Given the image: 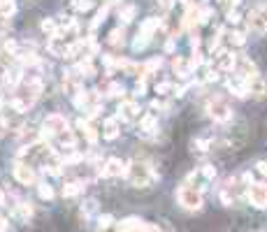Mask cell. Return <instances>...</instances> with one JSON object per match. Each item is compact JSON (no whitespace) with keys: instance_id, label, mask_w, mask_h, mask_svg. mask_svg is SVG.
Returning a JSON list of instances; mask_svg holds the SVG:
<instances>
[{"instance_id":"1","label":"cell","mask_w":267,"mask_h":232,"mask_svg":"<svg viewBox=\"0 0 267 232\" xmlns=\"http://www.w3.org/2000/svg\"><path fill=\"white\" fill-rule=\"evenodd\" d=\"M126 177L130 179V183L132 186H137V188H149L153 181H156V174H153L151 167L144 165V163H137V160L128 165Z\"/></svg>"},{"instance_id":"2","label":"cell","mask_w":267,"mask_h":232,"mask_svg":"<svg viewBox=\"0 0 267 232\" xmlns=\"http://www.w3.org/2000/svg\"><path fill=\"white\" fill-rule=\"evenodd\" d=\"M176 200H179V204H182L184 209H188V212H197V209L202 207L200 188L191 186V183H184V186L176 191Z\"/></svg>"},{"instance_id":"3","label":"cell","mask_w":267,"mask_h":232,"mask_svg":"<svg viewBox=\"0 0 267 232\" xmlns=\"http://www.w3.org/2000/svg\"><path fill=\"white\" fill-rule=\"evenodd\" d=\"M14 179L21 186H35L37 183L35 170H33L28 163H14Z\"/></svg>"},{"instance_id":"4","label":"cell","mask_w":267,"mask_h":232,"mask_svg":"<svg viewBox=\"0 0 267 232\" xmlns=\"http://www.w3.org/2000/svg\"><path fill=\"white\" fill-rule=\"evenodd\" d=\"M44 130L51 132L54 137L63 135V132H68V121H65V116L61 114H49L44 119Z\"/></svg>"},{"instance_id":"5","label":"cell","mask_w":267,"mask_h":232,"mask_svg":"<svg viewBox=\"0 0 267 232\" xmlns=\"http://www.w3.org/2000/svg\"><path fill=\"white\" fill-rule=\"evenodd\" d=\"M249 200L253 207L265 209L267 207V183H251L249 186Z\"/></svg>"},{"instance_id":"6","label":"cell","mask_w":267,"mask_h":232,"mask_svg":"<svg viewBox=\"0 0 267 232\" xmlns=\"http://www.w3.org/2000/svg\"><path fill=\"white\" fill-rule=\"evenodd\" d=\"M209 116H212L214 121H218V123H228L232 119V111H230V107L226 105V102H221V100H214V102H209Z\"/></svg>"},{"instance_id":"7","label":"cell","mask_w":267,"mask_h":232,"mask_svg":"<svg viewBox=\"0 0 267 232\" xmlns=\"http://www.w3.org/2000/svg\"><path fill=\"white\" fill-rule=\"evenodd\" d=\"M214 63H216L218 70L223 72H232L237 67V56L232 51H226V49H218L216 56H214Z\"/></svg>"},{"instance_id":"8","label":"cell","mask_w":267,"mask_h":232,"mask_svg":"<svg viewBox=\"0 0 267 232\" xmlns=\"http://www.w3.org/2000/svg\"><path fill=\"white\" fill-rule=\"evenodd\" d=\"M126 167H123V163L119 160V158H109V160L105 163V165L100 167V174L102 177H121V174H126Z\"/></svg>"},{"instance_id":"9","label":"cell","mask_w":267,"mask_h":232,"mask_svg":"<svg viewBox=\"0 0 267 232\" xmlns=\"http://www.w3.org/2000/svg\"><path fill=\"white\" fill-rule=\"evenodd\" d=\"M247 24H249V28H253L256 33H267V21L262 19L260 7L249 12V14H247Z\"/></svg>"},{"instance_id":"10","label":"cell","mask_w":267,"mask_h":232,"mask_svg":"<svg viewBox=\"0 0 267 232\" xmlns=\"http://www.w3.org/2000/svg\"><path fill=\"white\" fill-rule=\"evenodd\" d=\"M119 114H121L126 121H135V119H140V105H137L135 100H123L121 105H119Z\"/></svg>"},{"instance_id":"11","label":"cell","mask_w":267,"mask_h":232,"mask_svg":"<svg viewBox=\"0 0 267 232\" xmlns=\"http://www.w3.org/2000/svg\"><path fill=\"white\" fill-rule=\"evenodd\" d=\"M142 225H144V221H140L137 216H128V218H123V221L116 225V230H119V232H140Z\"/></svg>"},{"instance_id":"12","label":"cell","mask_w":267,"mask_h":232,"mask_svg":"<svg viewBox=\"0 0 267 232\" xmlns=\"http://www.w3.org/2000/svg\"><path fill=\"white\" fill-rule=\"evenodd\" d=\"M247 86H249V93H251V96H256V98H265L267 86H265V81H262L260 77H256V79H249V81H247Z\"/></svg>"},{"instance_id":"13","label":"cell","mask_w":267,"mask_h":232,"mask_svg":"<svg viewBox=\"0 0 267 232\" xmlns=\"http://www.w3.org/2000/svg\"><path fill=\"white\" fill-rule=\"evenodd\" d=\"M161 28V19H156V16H151V19H146L144 24H142V28H140V35H144V37H151L153 33Z\"/></svg>"},{"instance_id":"14","label":"cell","mask_w":267,"mask_h":232,"mask_svg":"<svg viewBox=\"0 0 267 232\" xmlns=\"http://www.w3.org/2000/svg\"><path fill=\"white\" fill-rule=\"evenodd\" d=\"M156 126H158V119H156V114H151V111L140 119V130H144V132H153Z\"/></svg>"},{"instance_id":"15","label":"cell","mask_w":267,"mask_h":232,"mask_svg":"<svg viewBox=\"0 0 267 232\" xmlns=\"http://www.w3.org/2000/svg\"><path fill=\"white\" fill-rule=\"evenodd\" d=\"M16 216H19L24 223L31 221L33 218V204L31 202H19V204H16Z\"/></svg>"},{"instance_id":"16","label":"cell","mask_w":267,"mask_h":232,"mask_svg":"<svg viewBox=\"0 0 267 232\" xmlns=\"http://www.w3.org/2000/svg\"><path fill=\"white\" fill-rule=\"evenodd\" d=\"M81 191H84V181H68L65 186H63V195L65 197H75V195H79Z\"/></svg>"},{"instance_id":"17","label":"cell","mask_w":267,"mask_h":232,"mask_svg":"<svg viewBox=\"0 0 267 232\" xmlns=\"http://www.w3.org/2000/svg\"><path fill=\"white\" fill-rule=\"evenodd\" d=\"M16 12L14 0H0V19H10Z\"/></svg>"},{"instance_id":"18","label":"cell","mask_w":267,"mask_h":232,"mask_svg":"<svg viewBox=\"0 0 267 232\" xmlns=\"http://www.w3.org/2000/svg\"><path fill=\"white\" fill-rule=\"evenodd\" d=\"M3 79H5V84L10 86V88H14V86L24 79V75H21V70H5V77H3Z\"/></svg>"},{"instance_id":"19","label":"cell","mask_w":267,"mask_h":232,"mask_svg":"<svg viewBox=\"0 0 267 232\" xmlns=\"http://www.w3.org/2000/svg\"><path fill=\"white\" fill-rule=\"evenodd\" d=\"M116 135H119V126H116V119H107V121H105V132H102V137H105V140H114Z\"/></svg>"},{"instance_id":"20","label":"cell","mask_w":267,"mask_h":232,"mask_svg":"<svg viewBox=\"0 0 267 232\" xmlns=\"http://www.w3.org/2000/svg\"><path fill=\"white\" fill-rule=\"evenodd\" d=\"M135 5H126V7H121V10H119V19L123 21V24H130L132 19H135Z\"/></svg>"},{"instance_id":"21","label":"cell","mask_w":267,"mask_h":232,"mask_svg":"<svg viewBox=\"0 0 267 232\" xmlns=\"http://www.w3.org/2000/svg\"><path fill=\"white\" fill-rule=\"evenodd\" d=\"M40 26H42V31H44V33H49L51 37H54L56 33H58V24H56L54 19H44Z\"/></svg>"},{"instance_id":"22","label":"cell","mask_w":267,"mask_h":232,"mask_svg":"<svg viewBox=\"0 0 267 232\" xmlns=\"http://www.w3.org/2000/svg\"><path fill=\"white\" fill-rule=\"evenodd\" d=\"M37 193H40L42 200H51V197H54V188H51L49 183H37Z\"/></svg>"},{"instance_id":"23","label":"cell","mask_w":267,"mask_h":232,"mask_svg":"<svg viewBox=\"0 0 267 232\" xmlns=\"http://www.w3.org/2000/svg\"><path fill=\"white\" fill-rule=\"evenodd\" d=\"M72 7L77 12H88L93 7V0H72Z\"/></svg>"},{"instance_id":"24","label":"cell","mask_w":267,"mask_h":232,"mask_svg":"<svg viewBox=\"0 0 267 232\" xmlns=\"http://www.w3.org/2000/svg\"><path fill=\"white\" fill-rule=\"evenodd\" d=\"M123 42V28H116L109 33V44H121Z\"/></svg>"},{"instance_id":"25","label":"cell","mask_w":267,"mask_h":232,"mask_svg":"<svg viewBox=\"0 0 267 232\" xmlns=\"http://www.w3.org/2000/svg\"><path fill=\"white\" fill-rule=\"evenodd\" d=\"M244 42H247V35H244V33H239V31L230 33V44H237V47H242Z\"/></svg>"},{"instance_id":"26","label":"cell","mask_w":267,"mask_h":232,"mask_svg":"<svg viewBox=\"0 0 267 232\" xmlns=\"http://www.w3.org/2000/svg\"><path fill=\"white\" fill-rule=\"evenodd\" d=\"M149 40H151V37H144V35H140V33H137V40L132 42V49H135V51L144 49V47L149 44Z\"/></svg>"},{"instance_id":"27","label":"cell","mask_w":267,"mask_h":232,"mask_svg":"<svg viewBox=\"0 0 267 232\" xmlns=\"http://www.w3.org/2000/svg\"><path fill=\"white\" fill-rule=\"evenodd\" d=\"M107 96H112V98H121V96H123V86L109 84V88H107Z\"/></svg>"},{"instance_id":"28","label":"cell","mask_w":267,"mask_h":232,"mask_svg":"<svg viewBox=\"0 0 267 232\" xmlns=\"http://www.w3.org/2000/svg\"><path fill=\"white\" fill-rule=\"evenodd\" d=\"M112 223H114V218H112L109 214H105V216L98 218V227H100V230H107V227H112Z\"/></svg>"},{"instance_id":"29","label":"cell","mask_w":267,"mask_h":232,"mask_svg":"<svg viewBox=\"0 0 267 232\" xmlns=\"http://www.w3.org/2000/svg\"><path fill=\"white\" fill-rule=\"evenodd\" d=\"M200 174H202L205 179H214V177H216V167H214V165H205V167L200 170Z\"/></svg>"},{"instance_id":"30","label":"cell","mask_w":267,"mask_h":232,"mask_svg":"<svg viewBox=\"0 0 267 232\" xmlns=\"http://www.w3.org/2000/svg\"><path fill=\"white\" fill-rule=\"evenodd\" d=\"M86 102H88V96H86V93H81V91H77L75 93V105L81 109V107H86Z\"/></svg>"},{"instance_id":"31","label":"cell","mask_w":267,"mask_h":232,"mask_svg":"<svg viewBox=\"0 0 267 232\" xmlns=\"http://www.w3.org/2000/svg\"><path fill=\"white\" fill-rule=\"evenodd\" d=\"M107 10H109V7H102V10L98 12V14H96V19H93V24H91V28H96V26H100L102 21H105V16H107Z\"/></svg>"},{"instance_id":"32","label":"cell","mask_w":267,"mask_h":232,"mask_svg":"<svg viewBox=\"0 0 267 232\" xmlns=\"http://www.w3.org/2000/svg\"><path fill=\"white\" fill-rule=\"evenodd\" d=\"M174 91V86L167 84V81H163V84H156V93H161V96H165V93Z\"/></svg>"},{"instance_id":"33","label":"cell","mask_w":267,"mask_h":232,"mask_svg":"<svg viewBox=\"0 0 267 232\" xmlns=\"http://www.w3.org/2000/svg\"><path fill=\"white\" fill-rule=\"evenodd\" d=\"M96 204H98L96 200H88V202H86V207H81V212H84V216H91V214L96 212Z\"/></svg>"},{"instance_id":"34","label":"cell","mask_w":267,"mask_h":232,"mask_svg":"<svg viewBox=\"0 0 267 232\" xmlns=\"http://www.w3.org/2000/svg\"><path fill=\"white\" fill-rule=\"evenodd\" d=\"M256 172L258 174H262V177H267V160H258L256 163Z\"/></svg>"},{"instance_id":"35","label":"cell","mask_w":267,"mask_h":232,"mask_svg":"<svg viewBox=\"0 0 267 232\" xmlns=\"http://www.w3.org/2000/svg\"><path fill=\"white\" fill-rule=\"evenodd\" d=\"M140 232H161V227H158L156 223H144Z\"/></svg>"},{"instance_id":"36","label":"cell","mask_w":267,"mask_h":232,"mask_svg":"<svg viewBox=\"0 0 267 232\" xmlns=\"http://www.w3.org/2000/svg\"><path fill=\"white\" fill-rule=\"evenodd\" d=\"M207 147H209V142H202V140H195L193 142V149H197V151H207Z\"/></svg>"},{"instance_id":"37","label":"cell","mask_w":267,"mask_h":232,"mask_svg":"<svg viewBox=\"0 0 267 232\" xmlns=\"http://www.w3.org/2000/svg\"><path fill=\"white\" fill-rule=\"evenodd\" d=\"M228 21H230V24H239V21H242V16H239V12L230 10V12H228Z\"/></svg>"},{"instance_id":"38","label":"cell","mask_w":267,"mask_h":232,"mask_svg":"<svg viewBox=\"0 0 267 232\" xmlns=\"http://www.w3.org/2000/svg\"><path fill=\"white\" fill-rule=\"evenodd\" d=\"M237 3H239V0H221V5L226 7L228 12H230V7H237Z\"/></svg>"},{"instance_id":"39","label":"cell","mask_w":267,"mask_h":232,"mask_svg":"<svg viewBox=\"0 0 267 232\" xmlns=\"http://www.w3.org/2000/svg\"><path fill=\"white\" fill-rule=\"evenodd\" d=\"M135 96H144V81H137V86H135Z\"/></svg>"},{"instance_id":"40","label":"cell","mask_w":267,"mask_h":232,"mask_svg":"<svg viewBox=\"0 0 267 232\" xmlns=\"http://www.w3.org/2000/svg\"><path fill=\"white\" fill-rule=\"evenodd\" d=\"M5 230H7V221L0 216V232H5Z\"/></svg>"},{"instance_id":"41","label":"cell","mask_w":267,"mask_h":232,"mask_svg":"<svg viewBox=\"0 0 267 232\" xmlns=\"http://www.w3.org/2000/svg\"><path fill=\"white\" fill-rule=\"evenodd\" d=\"M260 14H262V19L267 21V5H262V7H260Z\"/></svg>"},{"instance_id":"42","label":"cell","mask_w":267,"mask_h":232,"mask_svg":"<svg viewBox=\"0 0 267 232\" xmlns=\"http://www.w3.org/2000/svg\"><path fill=\"white\" fill-rule=\"evenodd\" d=\"M5 202H7V197H5V193L0 191V204H5Z\"/></svg>"},{"instance_id":"43","label":"cell","mask_w":267,"mask_h":232,"mask_svg":"<svg viewBox=\"0 0 267 232\" xmlns=\"http://www.w3.org/2000/svg\"><path fill=\"white\" fill-rule=\"evenodd\" d=\"M3 102H5V98H3V93H0V107H3Z\"/></svg>"},{"instance_id":"44","label":"cell","mask_w":267,"mask_h":232,"mask_svg":"<svg viewBox=\"0 0 267 232\" xmlns=\"http://www.w3.org/2000/svg\"><path fill=\"white\" fill-rule=\"evenodd\" d=\"M109 3H116V0H109Z\"/></svg>"}]
</instances>
